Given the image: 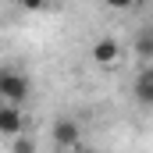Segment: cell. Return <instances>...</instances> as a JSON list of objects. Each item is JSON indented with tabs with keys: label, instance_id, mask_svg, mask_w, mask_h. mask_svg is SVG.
<instances>
[{
	"label": "cell",
	"instance_id": "6da1fadb",
	"mask_svg": "<svg viewBox=\"0 0 153 153\" xmlns=\"http://www.w3.org/2000/svg\"><path fill=\"white\" fill-rule=\"evenodd\" d=\"M29 89H32V82L22 75V71H14V68H0V103H25L29 100Z\"/></svg>",
	"mask_w": 153,
	"mask_h": 153
},
{
	"label": "cell",
	"instance_id": "7a4b0ae2",
	"mask_svg": "<svg viewBox=\"0 0 153 153\" xmlns=\"http://www.w3.org/2000/svg\"><path fill=\"white\" fill-rule=\"evenodd\" d=\"M22 128H25L22 111L14 103H0V135L4 139H14V135H22Z\"/></svg>",
	"mask_w": 153,
	"mask_h": 153
},
{
	"label": "cell",
	"instance_id": "3957f363",
	"mask_svg": "<svg viewBox=\"0 0 153 153\" xmlns=\"http://www.w3.org/2000/svg\"><path fill=\"white\" fill-rule=\"evenodd\" d=\"M53 143H57V150H75L78 146V125L68 121V117L53 121Z\"/></svg>",
	"mask_w": 153,
	"mask_h": 153
},
{
	"label": "cell",
	"instance_id": "277c9868",
	"mask_svg": "<svg viewBox=\"0 0 153 153\" xmlns=\"http://www.w3.org/2000/svg\"><path fill=\"white\" fill-rule=\"evenodd\" d=\"M117 53H121V46H117V39H96V46H93V61L96 64H114Z\"/></svg>",
	"mask_w": 153,
	"mask_h": 153
},
{
	"label": "cell",
	"instance_id": "5b68a950",
	"mask_svg": "<svg viewBox=\"0 0 153 153\" xmlns=\"http://www.w3.org/2000/svg\"><path fill=\"white\" fill-rule=\"evenodd\" d=\"M135 100H139L143 107L153 103V68H143V71H139V78H135Z\"/></svg>",
	"mask_w": 153,
	"mask_h": 153
},
{
	"label": "cell",
	"instance_id": "8992f818",
	"mask_svg": "<svg viewBox=\"0 0 153 153\" xmlns=\"http://www.w3.org/2000/svg\"><path fill=\"white\" fill-rule=\"evenodd\" d=\"M135 50H139V57H143V64H150V57H153V43H150V29H143V32H139V39H135Z\"/></svg>",
	"mask_w": 153,
	"mask_h": 153
},
{
	"label": "cell",
	"instance_id": "52a82bcc",
	"mask_svg": "<svg viewBox=\"0 0 153 153\" xmlns=\"http://www.w3.org/2000/svg\"><path fill=\"white\" fill-rule=\"evenodd\" d=\"M11 153H36V143L29 135H14L11 139Z\"/></svg>",
	"mask_w": 153,
	"mask_h": 153
},
{
	"label": "cell",
	"instance_id": "ba28073f",
	"mask_svg": "<svg viewBox=\"0 0 153 153\" xmlns=\"http://www.w3.org/2000/svg\"><path fill=\"white\" fill-rule=\"evenodd\" d=\"M18 4H22L25 11H46V4H50V0H18Z\"/></svg>",
	"mask_w": 153,
	"mask_h": 153
},
{
	"label": "cell",
	"instance_id": "9c48e42d",
	"mask_svg": "<svg viewBox=\"0 0 153 153\" xmlns=\"http://www.w3.org/2000/svg\"><path fill=\"white\" fill-rule=\"evenodd\" d=\"M107 4H111V7H117V11H128V7H135L139 0H107Z\"/></svg>",
	"mask_w": 153,
	"mask_h": 153
},
{
	"label": "cell",
	"instance_id": "30bf717a",
	"mask_svg": "<svg viewBox=\"0 0 153 153\" xmlns=\"http://www.w3.org/2000/svg\"><path fill=\"white\" fill-rule=\"evenodd\" d=\"M57 153H89V150H82V146H75V150H57Z\"/></svg>",
	"mask_w": 153,
	"mask_h": 153
}]
</instances>
